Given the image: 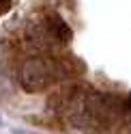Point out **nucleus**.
<instances>
[{"mask_svg": "<svg viewBox=\"0 0 131 134\" xmlns=\"http://www.w3.org/2000/svg\"><path fill=\"white\" fill-rule=\"evenodd\" d=\"M56 76H58V71L54 69L52 63L43 61V58H32L24 65L19 80L28 91H39V89H45L50 82H54Z\"/></svg>", "mask_w": 131, "mask_h": 134, "instance_id": "f257e3e1", "label": "nucleus"}, {"mask_svg": "<svg viewBox=\"0 0 131 134\" xmlns=\"http://www.w3.org/2000/svg\"><path fill=\"white\" fill-rule=\"evenodd\" d=\"M47 32L54 35V37H58L60 41H69V39H71V28H69L60 18H56V15L47 18Z\"/></svg>", "mask_w": 131, "mask_h": 134, "instance_id": "f03ea898", "label": "nucleus"}]
</instances>
